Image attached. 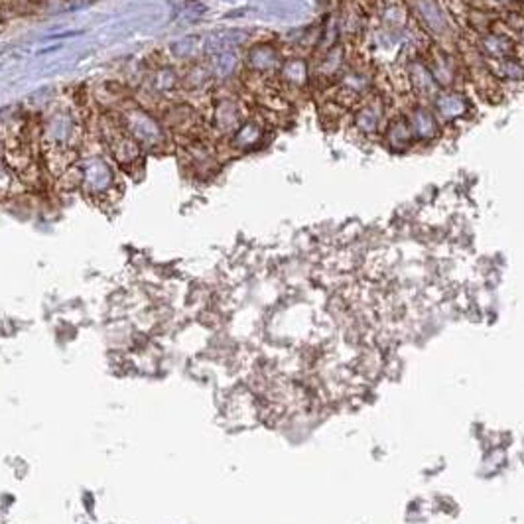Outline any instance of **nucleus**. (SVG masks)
<instances>
[{"label": "nucleus", "mask_w": 524, "mask_h": 524, "mask_svg": "<svg viewBox=\"0 0 524 524\" xmlns=\"http://www.w3.org/2000/svg\"><path fill=\"white\" fill-rule=\"evenodd\" d=\"M497 73L504 79H524V67L514 59H499L497 61Z\"/></svg>", "instance_id": "obj_12"}, {"label": "nucleus", "mask_w": 524, "mask_h": 524, "mask_svg": "<svg viewBox=\"0 0 524 524\" xmlns=\"http://www.w3.org/2000/svg\"><path fill=\"white\" fill-rule=\"evenodd\" d=\"M436 109L439 110V115L446 120H456L467 112V101L461 95H456V93H448V95L444 93V95L437 97Z\"/></svg>", "instance_id": "obj_3"}, {"label": "nucleus", "mask_w": 524, "mask_h": 524, "mask_svg": "<svg viewBox=\"0 0 524 524\" xmlns=\"http://www.w3.org/2000/svg\"><path fill=\"white\" fill-rule=\"evenodd\" d=\"M282 75L288 83H292V85H304L306 83V77H307V69L306 64L304 61H300V59H292V61H288L284 66V71H282Z\"/></svg>", "instance_id": "obj_10"}, {"label": "nucleus", "mask_w": 524, "mask_h": 524, "mask_svg": "<svg viewBox=\"0 0 524 524\" xmlns=\"http://www.w3.org/2000/svg\"><path fill=\"white\" fill-rule=\"evenodd\" d=\"M405 12H402V8L400 6H388V8H384V14H382V18L386 20V22H391V24H398V22H402V16Z\"/></svg>", "instance_id": "obj_13"}, {"label": "nucleus", "mask_w": 524, "mask_h": 524, "mask_svg": "<svg viewBox=\"0 0 524 524\" xmlns=\"http://www.w3.org/2000/svg\"><path fill=\"white\" fill-rule=\"evenodd\" d=\"M379 120H381L379 105H365L355 115V126L365 134H371L379 129Z\"/></svg>", "instance_id": "obj_6"}, {"label": "nucleus", "mask_w": 524, "mask_h": 524, "mask_svg": "<svg viewBox=\"0 0 524 524\" xmlns=\"http://www.w3.org/2000/svg\"><path fill=\"white\" fill-rule=\"evenodd\" d=\"M481 50L489 57L495 59H502L513 52V44L507 36H499V34H491L481 42Z\"/></svg>", "instance_id": "obj_5"}, {"label": "nucleus", "mask_w": 524, "mask_h": 524, "mask_svg": "<svg viewBox=\"0 0 524 524\" xmlns=\"http://www.w3.org/2000/svg\"><path fill=\"white\" fill-rule=\"evenodd\" d=\"M495 2H511V0H495Z\"/></svg>", "instance_id": "obj_14"}, {"label": "nucleus", "mask_w": 524, "mask_h": 524, "mask_svg": "<svg viewBox=\"0 0 524 524\" xmlns=\"http://www.w3.org/2000/svg\"><path fill=\"white\" fill-rule=\"evenodd\" d=\"M412 134L420 140H430L437 134V124L434 115L426 109H416L412 115Z\"/></svg>", "instance_id": "obj_4"}, {"label": "nucleus", "mask_w": 524, "mask_h": 524, "mask_svg": "<svg viewBox=\"0 0 524 524\" xmlns=\"http://www.w3.org/2000/svg\"><path fill=\"white\" fill-rule=\"evenodd\" d=\"M259 138H261V129H259V124L256 122H247L239 132H237V136H235V146H239V148H249L254 143H259Z\"/></svg>", "instance_id": "obj_11"}, {"label": "nucleus", "mask_w": 524, "mask_h": 524, "mask_svg": "<svg viewBox=\"0 0 524 524\" xmlns=\"http://www.w3.org/2000/svg\"><path fill=\"white\" fill-rule=\"evenodd\" d=\"M249 64H251L254 69H261V71L272 69L274 64H276V54H274L272 48H266V45L254 48L251 52V55H249Z\"/></svg>", "instance_id": "obj_8"}, {"label": "nucleus", "mask_w": 524, "mask_h": 524, "mask_svg": "<svg viewBox=\"0 0 524 524\" xmlns=\"http://www.w3.org/2000/svg\"><path fill=\"white\" fill-rule=\"evenodd\" d=\"M367 85H369V79L365 75H361V73H353V75H347L343 81H341V85H339V95H345V97H349L351 101H355V99H359L365 91H367Z\"/></svg>", "instance_id": "obj_7"}, {"label": "nucleus", "mask_w": 524, "mask_h": 524, "mask_svg": "<svg viewBox=\"0 0 524 524\" xmlns=\"http://www.w3.org/2000/svg\"><path fill=\"white\" fill-rule=\"evenodd\" d=\"M384 138H386V144H388L391 150H394V152H402V150H406V148L412 144V138H414L412 126H410L402 117H398V119L394 120L393 124L386 129Z\"/></svg>", "instance_id": "obj_2"}, {"label": "nucleus", "mask_w": 524, "mask_h": 524, "mask_svg": "<svg viewBox=\"0 0 524 524\" xmlns=\"http://www.w3.org/2000/svg\"><path fill=\"white\" fill-rule=\"evenodd\" d=\"M412 81H414V87L422 93V95H432L436 91V83H434V75L430 73V69H426L424 66L416 64L412 67Z\"/></svg>", "instance_id": "obj_9"}, {"label": "nucleus", "mask_w": 524, "mask_h": 524, "mask_svg": "<svg viewBox=\"0 0 524 524\" xmlns=\"http://www.w3.org/2000/svg\"><path fill=\"white\" fill-rule=\"evenodd\" d=\"M414 8L430 32L436 36H444L448 32V20L436 0H414Z\"/></svg>", "instance_id": "obj_1"}]
</instances>
